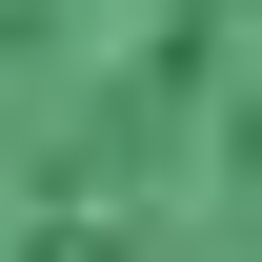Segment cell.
<instances>
[{"label":"cell","mask_w":262,"mask_h":262,"mask_svg":"<svg viewBox=\"0 0 262 262\" xmlns=\"http://www.w3.org/2000/svg\"><path fill=\"white\" fill-rule=\"evenodd\" d=\"M0 262H262V0H0Z\"/></svg>","instance_id":"obj_1"}]
</instances>
